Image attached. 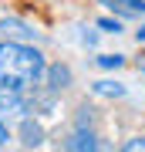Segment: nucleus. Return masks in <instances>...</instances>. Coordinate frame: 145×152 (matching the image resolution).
Segmentation results:
<instances>
[{"mask_svg": "<svg viewBox=\"0 0 145 152\" xmlns=\"http://www.w3.org/2000/svg\"><path fill=\"white\" fill-rule=\"evenodd\" d=\"M44 68H47V61L34 44L10 41V37L0 41V85H14L20 91H31L41 85Z\"/></svg>", "mask_w": 145, "mask_h": 152, "instance_id": "f257e3e1", "label": "nucleus"}, {"mask_svg": "<svg viewBox=\"0 0 145 152\" xmlns=\"http://www.w3.org/2000/svg\"><path fill=\"white\" fill-rule=\"evenodd\" d=\"M27 108H31V98H27V91H20V88L14 85H0V115H27Z\"/></svg>", "mask_w": 145, "mask_h": 152, "instance_id": "f03ea898", "label": "nucleus"}, {"mask_svg": "<svg viewBox=\"0 0 145 152\" xmlns=\"http://www.w3.org/2000/svg\"><path fill=\"white\" fill-rule=\"evenodd\" d=\"M41 85H47V91L61 95V91H68V88L74 85V71H71L68 64H47V68H44Z\"/></svg>", "mask_w": 145, "mask_h": 152, "instance_id": "7ed1b4c3", "label": "nucleus"}, {"mask_svg": "<svg viewBox=\"0 0 145 152\" xmlns=\"http://www.w3.org/2000/svg\"><path fill=\"white\" fill-rule=\"evenodd\" d=\"M0 37H10V41H37L41 34L31 27L27 20H20V17H0Z\"/></svg>", "mask_w": 145, "mask_h": 152, "instance_id": "20e7f679", "label": "nucleus"}, {"mask_svg": "<svg viewBox=\"0 0 145 152\" xmlns=\"http://www.w3.org/2000/svg\"><path fill=\"white\" fill-rule=\"evenodd\" d=\"M64 149H88V152H95L98 149V135H95V129L91 125H74V132L68 135V142H64Z\"/></svg>", "mask_w": 145, "mask_h": 152, "instance_id": "39448f33", "label": "nucleus"}, {"mask_svg": "<svg viewBox=\"0 0 145 152\" xmlns=\"http://www.w3.org/2000/svg\"><path fill=\"white\" fill-rule=\"evenodd\" d=\"M20 145H24V149L44 145V125H41V122H34V118H24V122H20Z\"/></svg>", "mask_w": 145, "mask_h": 152, "instance_id": "423d86ee", "label": "nucleus"}, {"mask_svg": "<svg viewBox=\"0 0 145 152\" xmlns=\"http://www.w3.org/2000/svg\"><path fill=\"white\" fill-rule=\"evenodd\" d=\"M91 91H95V95H101V98H125V95H128V88L118 85V81H95V85H91Z\"/></svg>", "mask_w": 145, "mask_h": 152, "instance_id": "0eeeda50", "label": "nucleus"}, {"mask_svg": "<svg viewBox=\"0 0 145 152\" xmlns=\"http://www.w3.org/2000/svg\"><path fill=\"white\" fill-rule=\"evenodd\" d=\"M98 64H101L105 71H118L125 64V54H98Z\"/></svg>", "mask_w": 145, "mask_h": 152, "instance_id": "6e6552de", "label": "nucleus"}, {"mask_svg": "<svg viewBox=\"0 0 145 152\" xmlns=\"http://www.w3.org/2000/svg\"><path fill=\"white\" fill-rule=\"evenodd\" d=\"M98 31H105V34H122V17H98Z\"/></svg>", "mask_w": 145, "mask_h": 152, "instance_id": "1a4fd4ad", "label": "nucleus"}, {"mask_svg": "<svg viewBox=\"0 0 145 152\" xmlns=\"http://www.w3.org/2000/svg\"><path fill=\"white\" fill-rule=\"evenodd\" d=\"M122 149H125V152H138V149H145V135H135V139H128Z\"/></svg>", "mask_w": 145, "mask_h": 152, "instance_id": "9d476101", "label": "nucleus"}, {"mask_svg": "<svg viewBox=\"0 0 145 152\" xmlns=\"http://www.w3.org/2000/svg\"><path fill=\"white\" fill-rule=\"evenodd\" d=\"M7 142H10V129L4 125V115H0V149H4Z\"/></svg>", "mask_w": 145, "mask_h": 152, "instance_id": "9b49d317", "label": "nucleus"}, {"mask_svg": "<svg viewBox=\"0 0 145 152\" xmlns=\"http://www.w3.org/2000/svg\"><path fill=\"white\" fill-rule=\"evenodd\" d=\"M81 41H85L88 48H95V44H98V34H95V31H85V34H81Z\"/></svg>", "mask_w": 145, "mask_h": 152, "instance_id": "f8f14e48", "label": "nucleus"}, {"mask_svg": "<svg viewBox=\"0 0 145 152\" xmlns=\"http://www.w3.org/2000/svg\"><path fill=\"white\" fill-rule=\"evenodd\" d=\"M135 37H138V41H145V24H142L138 31H135Z\"/></svg>", "mask_w": 145, "mask_h": 152, "instance_id": "ddd939ff", "label": "nucleus"}, {"mask_svg": "<svg viewBox=\"0 0 145 152\" xmlns=\"http://www.w3.org/2000/svg\"><path fill=\"white\" fill-rule=\"evenodd\" d=\"M101 4H111V0H101Z\"/></svg>", "mask_w": 145, "mask_h": 152, "instance_id": "4468645a", "label": "nucleus"}]
</instances>
